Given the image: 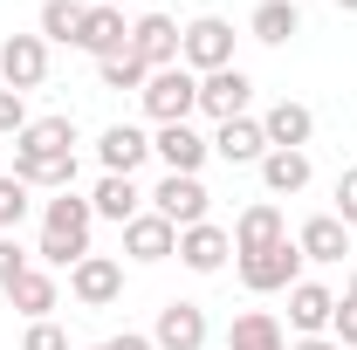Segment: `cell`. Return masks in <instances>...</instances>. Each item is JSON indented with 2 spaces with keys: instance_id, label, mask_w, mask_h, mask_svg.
I'll use <instances>...</instances> for the list:
<instances>
[{
  "instance_id": "obj_1",
  "label": "cell",
  "mask_w": 357,
  "mask_h": 350,
  "mask_svg": "<svg viewBox=\"0 0 357 350\" xmlns=\"http://www.w3.org/2000/svg\"><path fill=\"white\" fill-rule=\"evenodd\" d=\"M89 199H76V192H62V199H48L42 206V248H35V254H42L48 268H76L89 254Z\"/></svg>"
},
{
  "instance_id": "obj_2",
  "label": "cell",
  "mask_w": 357,
  "mask_h": 350,
  "mask_svg": "<svg viewBox=\"0 0 357 350\" xmlns=\"http://www.w3.org/2000/svg\"><path fill=\"white\" fill-rule=\"evenodd\" d=\"M137 96H144V117H151V124H185V117L199 110V76H192L185 62H172V69H151Z\"/></svg>"
},
{
  "instance_id": "obj_3",
  "label": "cell",
  "mask_w": 357,
  "mask_h": 350,
  "mask_svg": "<svg viewBox=\"0 0 357 350\" xmlns=\"http://www.w3.org/2000/svg\"><path fill=\"white\" fill-rule=\"evenodd\" d=\"M178 62H185L192 76L234 69V28H227L220 14H199V21H185V28H178Z\"/></svg>"
},
{
  "instance_id": "obj_4",
  "label": "cell",
  "mask_w": 357,
  "mask_h": 350,
  "mask_svg": "<svg viewBox=\"0 0 357 350\" xmlns=\"http://www.w3.org/2000/svg\"><path fill=\"white\" fill-rule=\"evenodd\" d=\"M241 282H248L255 296L296 289V282H303V248H296V241H275V248H261V254H241Z\"/></svg>"
},
{
  "instance_id": "obj_5",
  "label": "cell",
  "mask_w": 357,
  "mask_h": 350,
  "mask_svg": "<svg viewBox=\"0 0 357 350\" xmlns=\"http://www.w3.org/2000/svg\"><path fill=\"white\" fill-rule=\"evenodd\" d=\"M42 76H48V42L42 35H7L0 42V83L7 89H42Z\"/></svg>"
},
{
  "instance_id": "obj_6",
  "label": "cell",
  "mask_w": 357,
  "mask_h": 350,
  "mask_svg": "<svg viewBox=\"0 0 357 350\" xmlns=\"http://www.w3.org/2000/svg\"><path fill=\"white\" fill-rule=\"evenodd\" d=\"M151 213H165L178 234L199 227V220H206V185H199L192 172H165V178H158V192H151Z\"/></svg>"
},
{
  "instance_id": "obj_7",
  "label": "cell",
  "mask_w": 357,
  "mask_h": 350,
  "mask_svg": "<svg viewBox=\"0 0 357 350\" xmlns=\"http://www.w3.org/2000/svg\"><path fill=\"white\" fill-rule=\"evenodd\" d=\"M69 289H76V303L83 309H110L124 296V261H110V254H83V261L69 268Z\"/></svg>"
},
{
  "instance_id": "obj_8",
  "label": "cell",
  "mask_w": 357,
  "mask_h": 350,
  "mask_svg": "<svg viewBox=\"0 0 357 350\" xmlns=\"http://www.w3.org/2000/svg\"><path fill=\"white\" fill-rule=\"evenodd\" d=\"M76 48L96 55V62H110V55H124L131 48V28H124V7H83V28H76Z\"/></svg>"
},
{
  "instance_id": "obj_9",
  "label": "cell",
  "mask_w": 357,
  "mask_h": 350,
  "mask_svg": "<svg viewBox=\"0 0 357 350\" xmlns=\"http://www.w3.org/2000/svg\"><path fill=\"white\" fill-rule=\"evenodd\" d=\"M227 254H234V234L213 227V220H199V227H185V234H178V261L192 268V275H220Z\"/></svg>"
},
{
  "instance_id": "obj_10",
  "label": "cell",
  "mask_w": 357,
  "mask_h": 350,
  "mask_svg": "<svg viewBox=\"0 0 357 350\" xmlns=\"http://www.w3.org/2000/svg\"><path fill=\"white\" fill-rule=\"evenodd\" d=\"M248 96H255V83H248L241 69H213V76H199V110L220 117V124L248 117Z\"/></svg>"
},
{
  "instance_id": "obj_11",
  "label": "cell",
  "mask_w": 357,
  "mask_h": 350,
  "mask_svg": "<svg viewBox=\"0 0 357 350\" xmlns=\"http://www.w3.org/2000/svg\"><path fill=\"white\" fill-rule=\"evenodd\" d=\"M151 344H158V350H206V309H199V303H165Z\"/></svg>"
},
{
  "instance_id": "obj_12",
  "label": "cell",
  "mask_w": 357,
  "mask_h": 350,
  "mask_svg": "<svg viewBox=\"0 0 357 350\" xmlns=\"http://www.w3.org/2000/svg\"><path fill=\"white\" fill-rule=\"evenodd\" d=\"M76 144V124L69 117H35L28 131L14 137V165H35V158H69Z\"/></svg>"
},
{
  "instance_id": "obj_13",
  "label": "cell",
  "mask_w": 357,
  "mask_h": 350,
  "mask_svg": "<svg viewBox=\"0 0 357 350\" xmlns=\"http://www.w3.org/2000/svg\"><path fill=\"white\" fill-rule=\"evenodd\" d=\"M151 151L165 158V172H192V178H199V165H206V151H213V137H199L192 124H158V137H151Z\"/></svg>"
},
{
  "instance_id": "obj_14",
  "label": "cell",
  "mask_w": 357,
  "mask_h": 350,
  "mask_svg": "<svg viewBox=\"0 0 357 350\" xmlns=\"http://www.w3.org/2000/svg\"><path fill=\"white\" fill-rule=\"evenodd\" d=\"M131 55L144 62V69H172L178 62V21L172 14H144L131 28Z\"/></svg>"
},
{
  "instance_id": "obj_15",
  "label": "cell",
  "mask_w": 357,
  "mask_h": 350,
  "mask_svg": "<svg viewBox=\"0 0 357 350\" xmlns=\"http://www.w3.org/2000/svg\"><path fill=\"white\" fill-rule=\"evenodd\" d=\"M124 254L131 261H165V254H178V227L165 213H137L124 227Z\"/></svg>"
},
{
  "instance_id": "obj_16",
  "label": "cell",
  "mask_w": 357,
  "mask_h": 350,
  "mask_svg": "<svg viewBox=\"0 0 357 350\" xmlns=\"http://www.w3.org/2000/svg\"><path fill=\"white\" fill-rule=\"evenodd\" d=\"M330 316H337V296H330L323 282H296V289H289V330H296V337H323Z\"/></svg>"
},
{
  "instance_id": "obj_17",
  "label": "cell",
  "mask_w": 357,
  "mask_h": 350,
  "mask_svg": "<svg viewBox=\"0 0 357 350\" xmlns=\"http://www.w3.org/2000/svg\"><path fill=\"white\" fill-rule=\"evenodd\" d=\"M310 131H316L310 103H289V96H282V103H275V110L261 117V137H268V151H303V144H310Z\"/></svg>"
},
{
  "instance_id": "obj_18",
  "label": "cell",
  "mask_w": 357,
  "mask_h": 350,
  "mask_svg": "<svg viewBox=\"0 0 357 350\" xmlns=\"http://www.w3.org/2000/svg\"><path fill=\"white\" fill-rule=\"evenodd\" d=\"M89 213H96V220H117V227H131V220L144 213V192H137L124 172H103V178H96V192H89Z\"/></svg>"
},
{
  "instance_id": "obj_19",
  "label": "cell",
  "mask_w": 357,
  "mask_h": 350,
  "mask_svg": "<svg viewBox=\"0 0 357 350\" xmlns=\"http://www.w3.org/2000/svg\"><path fill=\"white\" fill-rule=\"evenodd\" d=\"M144 151H151V137L137 131V124H110V131L96 137V158H103V172H124V178L144 165Z\"/></svg>"
},
{
  "instance_id": "obj_20",
  "label": "cell",
  "mask_w": 357,
  "mask_h": 350,
  "mask_svg": "<svg viewBox=\"0 0 357 350\" xmlns=\"http://www.w3.org/2000/svg\"><path fill=\"white\" fill-rule=\"evenodd\" d=\"M296 248H303V261H344L351 254V227L337 213H316L303 234H296Z\"/></svg>"
},
{
  "instance_id": "obj_21",
  "label": "cell",
  "mask_w": 357,
  "mask_h": 350,
  "mask_svg": "<svg viewBox=\"0 0 357 350\" xmlns=\"http://www.w3.org/2000/svg\"><path fill=\"white\" fill-rule=\"evenodd\" d=\"M275 241H289V227H282V213H275L268 199L234 220V254H261V248H275Z\"/></svg>"
},
{
  "instance_id": "obj_22",
  "label": "cell",
  "mask_w": 357,
  "mask_h": 350,
  "mask_svg": "<svg viewBox=\"0 0 357 350\" xmlns=\"http://www.w3.org/2000/svg\"><path fill=\"white\" fill-rule=\"evenodd\" d=\"M213 151H220L227 165H261V158H268V137H261L255 117H234V124L213 131Z\"/></svg>"
},
{
  "instance_id": "obj_23",
  "label": "cell",
  "mask_w": 357,
  "mask_h": 350,
  "mask_svg": "<svg viewBox=\"0 0 357 350\" xmlns=\"http://www.w3.org/2000/svg\"><path fill=\"white\" fill-rule=\"evenodd\" d=\"M248 35L268 42V48H282L289 35H303V7H296V0H261V7L248 14Z\"/></svg>"
},
{
  "instance_id": "obj_24",
  "label": "cell",
  "mask_w": 357,
  "mask_h": 350,
  "mask_svg": "<svg viewBox=\"0 0 357 350\" xmlns=\"http://www.w3.org/2000/svg\"><path fill=\"white\" fill-rule=\"evenodd\" d=\"M227 350H289V337H282V323L268 309H241L234 330H227Z\"/></svg>"
},
{
  "instance_id": "obj_25",
  "label": "cell",
  "mask_w": 357,
  "mask_h": 350,
  "mask_svg": "<svg viewBox=\"0 0 357 350\" xmlns=\"http://www.w3.org/2000/svg\"><path fill=\"white\" fill-rule=\"evenodd\" d=\"M7 303L21 309L28 323H42L48 309H55V275H42V268H21V275L7 282Z\"/></svg>"
},
{
  "instance_id": "obj_26",
  "label": "cell",
  "mask_w": 357,
  "mask_h": 350,
  "mask_svg": "<svg viewBox=\"0 0 357 350\" xmlns=\"http://www.w3.org/2000/svg\"><path fill=\"white\" fill-rule=\"evenodd\" d=\"M261 185L268 192H303V185H310V151H268L261 158Z\"/></svg>"
},
{
  "instance_id": "obj_27",
  "label": "cell",
  "mask_w": 357,
  "mask_h": 350,
  "mask_svg": "<svg viewBox=\"0 0 357 350\" xmlns=\"http://www.w3.org/2000/svg\"><path fill=\"white\" fill-rule=\"evenodd\" d=\"M76 28H83V0H48L42 7V42H69L76 48Z\"/></svg>"
},
{
  "instance_id": "obj_28",
  "label": "cell",
  "mask_w": 357,
  "mask_h": 350,
  "mask_svg": "<svg viewBox=\"0 0 357 350\" xmlns=\"http://www.w3.org/2000/svg\"><path fill=\"white\" fill-rule=\"evenodd\" d=\"M144 76H151V69L137 62L131 48H124V55H110V62H96V83H103V89H144Z\"/></svg>"
},
{
  "instance_id": "obj_29",
  "label": "cell",
  "mask_w": 357,
  "mask_h": 350,
  "mask_svg": "<svg viewBox=\"0 0 357 350\" xmlns=\"http://www.w3.org/2000/svg\"><path fill=\"white\" fill-rule=\"evenodd\" d=\"M28 192H35V185H21V178H14V172H0V234L28 220V206H35Z\"/></svg>"
},
{
  "instance_id": "obj_30",
  "label": "cell",
  "mask_w": 357,
  "mask_h": 350,
  "mask_svg": "<svg viewBox=\"0 0 357 350\" xmlns=\"http://www.w3.org/2000/svg\"><path fill=\"white\" fill-rule=\"evenodd\" d=\"M21 131H28V96L0 89V137H21Z\"/></svg>"
},
{
  "instance_id": "obj_31",
  "label": "cell",
  "mask_w": 357,
  "mask_h": 350,
  "mask_svg": "<svg viewBox=\"0 0 357 350\" xmlns=\"http://www.w3.org/2000/svg\"><path fill=\"white\" fill-rule=\"evenodd\" d=\"M330 344H337V350H357V303H351V296H344L337 316H330Z\"/></svg>"
},
{
  "instance_id": "obj_32",
  "label": "cell",
  "mask_w": 357,
  "mask_h": 350,
  "mask_svg": "<svg viewBox=\"0 0 357 350\" xmlns=\"http://www.w3.org/2000/svg\"><path fill=\"white\" fill-rule=\"evenodd\" d=\"M21 350H69V337H62V330H55V323H28V337H21Z\"/></svg>"
},
{
  "instance_id": "obj_33",
  "label": "cell",
  "mask_w": 357,
  "mask_h": 350,
  "mask_svg": "<svg viewBox=\"0 0 357 350\" xmlns=\"http://www.w3.org/2000/svg\"><path fill=\"white\" fill-rule=\"evenodd\" d=\"M337 220H344V227H357V165L337 178Z\"/></svg>"
},
{
  "instance_id": "obj_34",
  "label": "cell",
  "mask_w": 357,
  "mask_h": 350,
  "mask_svg": "<svg viewBox=\"0 0 357 350\" xmlns=\"http://www.w3.org/2000/svg\"><path fill=\"white\" fill-rule=\"evenodd\" d=\"M21 268H28V254H21V248H14V241L0 234V289H7V282H14Z\"/></svg>"
},
{
  "instance_id": "obj_35",
  "label": "cell",
  "mask_w": 357,
  "mask_h": 350,
  "mask_svg": "<svg viewBox=\"0 0 357 350\" xmlns=\"http://www.w3.org/2000/svg\"><path fill=\"white\" fill-rule=\"evenodd\" d=\"M103 350H158V344H151V337H137V330H124V337H110Z\"/></svg>"
},
{
  "instance_id": "obj_36",
  "label": "cell",
  "mask_w": 357,
  "mask_h": 350,
  "mask_svg": "<svg viewBox=\"0 0 357 350\" xmlns=\"http://www.w3.org/2000/svg\"><path fill=\"white\" fill-rule=\"evenodd\" d=\"M289 350H337V344H330V337H296Z\"/></svg>"
},
{
  "instance_id": "obj_37",
  "label": "cell",
  "mask_w": 357,
  "mask_h": 350,
  "mask_svg": "<svg viewBox=\"0 0 357 350\" xmlns=\"http://www.w3.org/2000/svg\"><path fill=\"white\" fill-rule=\"evenodd\" d=\"M337 14H357V0H337Z\"/></svg>"
},
{
  "instance_id": "obj_38",
  "label": "cell",
  "mask_w": 357,
  "mask_h": 350,
  "mask_svg": "<svg viewBox=\"0 0 357 350\" xmlns=\"http://www.w3.org/2000/svg\"><path fill=\"white\" fill-rule=\"evenodd\" d=\"M96 7H124V0H96Z\"/></svg>"
},
{
  "instance_id": "obj_39",
  "label": "cell",
  "mask_w": 357,
  "mask_h": 350,
  "mask_svg": "<svg viewBox=\"0 0 357 350\" xmlns=\"http://www.w3.org/2000/svg\"><path fill=\"white\" fill-rule=\"evenodd\" d=\"M351 303H357V275H351Z\"/></svg>"
},
{
  "instance_id": "obj_40",
  "label": "cell",
  "mask_w": 357,
  "mask_h": 350,
  "mask_svg": "<svg viewBox=\"0 0 357 350\" xmlns=\"http://www.w3.org/2000/svg\"><path fill=\"white\" fill-rule=\"evenodd\" d=\"M96 350H103V344H96Z\"/></svg>"
}]
</instances>
